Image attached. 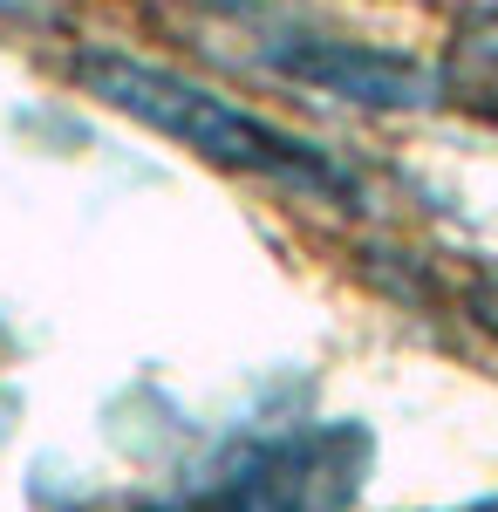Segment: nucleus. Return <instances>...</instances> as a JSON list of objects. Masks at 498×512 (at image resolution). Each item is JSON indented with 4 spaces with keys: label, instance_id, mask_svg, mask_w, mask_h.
<instances>
[{
    "label": "nucleus",
    "instance_id": "obj_3",
    "mask_svg": "<svg viewBox=\"0 0 498 512\" xmlns=\"http://www.w3.org/2000/svg\"><path fill=\"white\" fill-rule=\"evenodd\" d=\"M253 41H260L253 55L273 76L328 89L362 110H430L437 103V69H423L396 48H369V41L328 35V28H307L287 14H253Z\"/></svg>",
    "mask_w": 498,
    "mask_h": 512
},
{
    "label": "nucleus",
    "instance_id": "obj_2",
    "mask_svg": "<svg viewBox=\"0 0 498 512\" xmlns=\"http://www.w3.org/2000/svg\"><path fill=\"white\" fill-rule=\"evenodd\" d=\"M376 437L355 417L246 424L198 458L178 492L116 499L103 512H348L369 485Z\"/></svg>",
    "mask_w": 498,
    "mask_h": 512
},
{
    "label": "nucleus",
    "instance_id": "obj_1",
    "mask_svg": "<svg viewBox=\"0 0 498 512\" xmlns=\"http://www.w3.org/2000/svg\"><path fill=\"white\" fill-rule=\"evenodd\" d=\"M69 82L82 96L110 103L116 117L185 144L192 158L219 164L232 178H260V185H280L294 198H321V205H355L362 198V178L335 151H321L314 137H294L287 123L232 103V96H219L212 82L185 76V69L144 62L130 48H110V41H82L69 55Z\"/></svg>",
    "mask_w": 498,
    "mask_h": 512
},
{
    "label": "nucleus",
    "instance_id": "obj_4",
    "mask_svg": "<svg viewBox=\"0 0 498 512\" xmlns=\"http://www.w3.org/2000/svg\"><path fill=\"white\" fill-rule=\"evenodd\" d=\"M437 103H458L471 117L498 123V7H464L444 35Z\"/></svg>",
    "mask_w": 498,
    "mask_h": 512
},
{
    "label": "nucleus",
    "instance_id": "obj_7",
    "mask_svg": "<svg viewBox=\"0 0 498 512\" xmlns=\"http://www.w3.org/2000/svg\"><path fill=\"white\" fill-rule=\"evenodd\" d=\"M451 512H498V492L492 499H471V506H451Z\"/></svg>",
    "mask_w": 498,
    "mask_h": 512
},
{
    "label": "nucleus",
    "instance_id": "obj_8",
    "mask_svg": "<svg viewBox=\"0 0 498 512\" xmlns=\"http://www.w3.org/2000/svg\"><path fill=\"white\" fill-rule=\"evenodd\" d=\"M7 410H14V403H7V396H0V437H7Z\"/></svg>",
    "mask_w": 498,
    "mask_h": 512
},
{
    "label": "nucleus",
    "instance_id": "obj_5",
    "mask_svg": "<svg viewBox=\"0 0 498 512\" xmlns=\"http://www.w3.org/2000/svg\"><path fill=\"white\" fill-rule=\"evenodd\" d=\"M464 308H471V321H478L485 335H498V267L492 260L471 267V280H464Z\"/></svg>",
    "mask_w": 498,
    "mask_h": 512
},
{
    "label": "nucleus",
    "instance_id": "obj_6",
    "mask_svg": "<svg viewBox=\"0 0 498 512\" xmlns=\"http://www.w3.org/2000/svg\"><path fill=\"white\" fill-rule=\"evenodd\" d=\"M21 21H35V7L28 0H0V28H21Z\"/></svg>",
    "mask_w": 498,
    "mask_h": 512
}]
</instances>
